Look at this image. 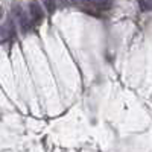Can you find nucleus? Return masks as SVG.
<instances>
[{
	"instance_id": "f257e3e1",
	"label": "nucleus",
	"mask_w": 152,
	"mask_h": 152,
	"mask_svg": "<svg viewBox=\"0 0 152 152\" xmlns=\"http://www.w3.org/2000/svg\"><path fill=\"white\" fill-rule=\"evenodd\" d=\"M14 15H15V18L18 20V23H20V26H21L23 32L28 34V32L31 31V21L28 20L26 12L21 9L20 5H14Z\"/></svg>"
},
{
	"instance_id": "20e7f679",
	"label": "nucleus",
	"mask_w": 152,
	"mask_h": 152,
	"mask_svg": "<svg viewBox=\"0 0 152 152\" xmlns=\"http://www.w3.org/2000/svg\"><path fill=\"white\" fill-rule=\"evenodd\" d=\"M138 6L143 12H151L152 11V0H137Z\"/></svg>"
},
{
	"instance_id": "423d86ee",
	"label": "nucleus",
	"mask_w": 152,
	"mask_h": 152,
	"mask_svg": "<svg viewBox=\"0 0 152 152\" xmlns=\"http://www.w3.org/2000/svg\"><path fill=\"white\" fill-rule=\"evenodd\" d=\"M43 3H44L49 14H53L55 12V0H43Z\"/></svg>"
},
{
	"instance_id": "7ed1b4c3",
	"label": "nucleus",
	"mask_w": 152,
	"mask_h": 152,
	"mask_svg": "<svg viewBox=\"0 0 152 152\" xmlns=\"http://www.w3.org/2000/svg\"><path fill=\"white\" fill-rule=\"evenodd\" d=\"M0 34H2V38H3V40H8V38H11L12 34H14V29H12V23L8 21L5 26H0Z\"/></svg>"
},
{
	"instance_id": "f03ea898",
	"label": "nucleus",
	"mask_w": 152,
	"mask_h": 152,
	"mask_svg": "<svg viewBox=\"0 0 152 152\" xmlns=\"http://www.w3.org/2000/svg\"><path fill=\"white\" fill-rule=\"evenodd\" d=\"M29 12H31V17L35 23H41L44 20V9L40 6V3L37 0H32L29 3Z\"/></svg>"
},
{
	"instance_id": "6e6552de",
	"label": "nucleus",
	"mask_w": 152,
	"mask_h": 152,
	"mask_svg": "<svg viewBox=\"0 0 152 152\" xmlns=\"http://www.w3.org/2000/svg\"><path fill=\"white\" fill-rule=\"evenodd\" d=\"M58 2H59V3H62V5H64V3H67V0H58Z\"/></svg>"
},
{
	"instance_id": "39448f33",
	"label": "nucleus",
	"mask_w": 152,
	"mask_h": 152,
	"mask_svg": "<svg viewBox=\"0 0 152 152\" xmlns=\"http://www.w3.org/2000/svg\"><path fill=\"white\" fill-rule=\"evenodd\" d=\"M88 2H91L93 5H96L99 8H104V9H108L113 5V0H88Z\"/></svg>"
},
{
	"instance_id": "0eeeda50",
	"label": "nucleus",
	"mask_w": 152,
	"mask_h": 152,
	"mask_svg": "<svg viewBox=\"0 0 152 152\" xmlns=\"http://www.w3.org/2000/svg\"><path fill=\"white\" fill-rule=\"evenodd\" d=\"M2 20H3V6L0 5V21H2Z\"/></svg>"
}]
</instances>
